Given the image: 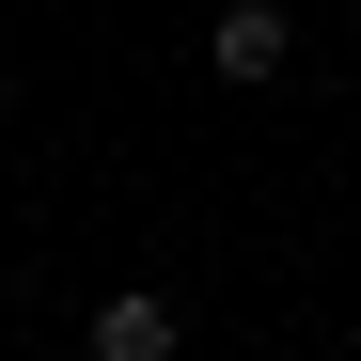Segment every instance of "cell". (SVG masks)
Wrapping results in <instances>:
<instances>
[{
	"label": "cell",
	"instance_id": "obj_2",
	"mask_svg": "<svg viewBox=\"0 0 361 361\" xmlns=\"http://www.w3.org/2000/svg\"><path fill=\"white\" fill-rule=\"evenodd\" d=\"M94 361H173V345H189V330H173V298L157 283H126V298H94V330H79Z\"/></svg>",
	"mask_w": 361,
	"mask_h": 361
},
{
	"label": "cell",
	"instance_id": "obj_1",
	"mask_svg": "<svg viewBox=\"0 0 361 361\" xmlns=\"http://www.w3.org/2000/svg\"><path fill=\"white\" fill-rule=\"evenodd\" d=\"M204 63L220 79H283L298 63V0H204Z\"/></svg>",
	"mask_w": 361,
	"mask_h": 361
},
{
	"label": "cell",
	"instance_id": "obj_3",
	"mask_svg": "<svg viewBox=\"0 0 361 361\" xmlns=\"http://www.w3.org/2000/svg\"><path fill=\"white\" fill-rule=\"evenodd\" d=\"M0 126H16V63H0Z\"/></svg>",
	"mask_w": 361,
	"mask_h": 361
}]
</instances>
